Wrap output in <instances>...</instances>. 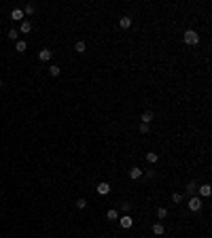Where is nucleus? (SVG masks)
I'll list each match as a JSON object with an SVG mask.
<instances>
[{"label":"nucleus","mask_w":212,"mask_h":238,"mask_svg":"<svg viewBox=\"0 0 212 238\" xmlns=\"http://www.w3.org/2000/svg\"><path fill=\"white\" fill-rule=\"evenodd\" d=\"M131 226H134V221H131V217H130V215L121 217V227H125V230H127V227H131Z\"/></svg>","instance_id":"39448f33"},{"label":"nucleus","mask_w":212,"mask_h":238,"mask_svg":"<svg viewBox=\"0 0 212 238\" xmlns=\"http://www.w3.org/2000/svg\"><path fill=\"white\" fill-rule=\"evenodd\" d=\"M182 38H185L187 45H197V43H200V34H197L195 30H187V32L182 34Z\"/></svg>","instance_id":"f257e3e1"},{"label":"nucleus","mask_w":212,"mask_h":238,"mask_svg":"<svg viewBox=\"0 0 212 238\" xmlns=\"http://www.w3.org/2000/svg\"><path fill=\"white\" fill-rule=\"evenodd\" d=\"M200 193H201V196H204V198H208V196H210V193H212L210 185H208V183H206V185H201V187H200Z\"/></svg>","instance_id":"0eeeda50"},{"label":"nucleus","mask_w":212,"mask_h":238,"mask_svg":"<svg viewBox=\"0 0 212 238\" xmlns=\"http://www.w3.org/2000/svg\"><path fill=\"white\" fill-rule=\"evenodd\" d=\"M74 49H76L79 53H83V51H85V43H83V40H79V43L74 45Z\"/></svg>","instance_id":"6ab92c4d"},{"label":"nucleus","mask_w":212,"mask_h":238,"mask_svg":"<svg viewBox=\"0 0 212 238\" xmlns=\"http://www.w3.org/2000/svg\"><path fill=\"white\" fill-rule=\"evenodd\" d=\"M164 232H165L164 223H155V226H153V234H157V236H161Z\"/></svg>","instance_id":"6e6552de"},{"label":"nucleus","mask_w":212,"mask_h":238,"mask_svg":"<svg viewBox=\"0 0 212 238\" xmlns=\"http://www.w3.org/2000/svg\"><path fill=\"white\" fill-rule=\"evenodd\" d=\"M119 26H121V28H130L131 19H130V17H121V19H119Z\"/></svg>","instance_id":"f8f14e48"},{"label":"nucleus","mask_w":212,"mask_h":238,"mask_svg":"<svg viewBox=\"0 0 212 238\" xmlns=\"http://www.w3.org/2000/svg\"><path fill=\"white\" fill-rule=\"evenodd\" d=\"M151 119H153V113H151V111L142 113V123H146V126H149V123H151Z\"/></svg>","instance_id":"9b49d317"},{"label":"nucleus","mask_w":212,"mask_h":238,"mask_svg":"<svg viewBox=\"0 0 212 238\" xmlns=\"http://www.w3.org/2000/svg\"><path fill=\"white\" fill-rule=\"evenodd\" d=\"M49 72H51L53 77H58V74H59L62 70H59V66H55V64H53V66H49Z\"/></svg>","instance_id":"f3484780"},{"label":"nucleus","mask_w":212,"mask_h":238,"mask_svg":"<svg viewBox=\"0 0 212 238\" xmlns=\"http://www.w3.org/2000/svg\"><path fill=\"white\" fill-rule=\"evenodd\" d=\"M130 177L131 178H140L142 177V170H140V168H131V170H130Z\"/></svg>","instance_id":"ddd939ff"},{"label":"nucleus","mask_w":212,"mask_h":238,"mask_svg":"<svg viewBox=\"0 0 212 238\" xmlns=\"http://www.w3.org/2000/svg\"><path fill=\"white\" fill-rule=\"evenodd\" d=\"M172 200H174L176 204H180V202H182V193H174V196H172Z\"/></svg>","instance_id":"5701e85b"},{"label":"nucleus","mask_w":212,"mask_h":238,"mask_svg":"<svg viewBox=\"0 0 212 238\" xmlns=\"http://www.w3.org/2000/svg\"><path fill=\"white\" fill-rule=\"evenodd\" d=\"M146 132H149V126H146V123H142V126H140V134H146Z\"/></svg>","instance_id":"b1692460"},{"label":"nucleus","mask_w":212,"mask_h":238,"mask_svg":"<svg viewBox=\"0 0 212 238\" xmlns=\"http://www.w3.org/2000/svg\"><path fill=\"white\" fill-rule=\"evenodd\" d=\"M108 191H110V185H108V183H98V193H100V196H106Z\"/></svg>","instance_id":"20e7f679"},{"label":"nucleus","mask_w":212,"mask_h":238,"mask_svg":"<svg viewBox=\"0 0 212 238\" xmlns=\"http://www.w3.org/2000/svg\"><path fill=\"white\" fill-rule=\"evenodd\" d=\"M85 206H87V202H85V200H76V208H79V211H83V208H85Z\"/></svg>","instance_id":"412c9836"},{"label":"nucleus","mask_w":212,"mask_h":238,"mask_svg":"<svg viewBox=\"0 0 212 238\" xmlns=\"http://www.w3.org/2000/svg\"><path fill=\"white\" fill-rule=\"evenodd\" d=\"M30 30H32V24H30V21H28V19H24V21H21V28H19V32H30Z\"/></svg>","instance_id":"1a4fd4ad"},{"label":"nucleus","mask_w":212,"mask_h":238,"mask_svg":"<svg viewBox=\"0 0 212 238\" xmlns=\"http://www.w3.org/2000/svg\"><path fill=\"white\" fill-rule=\"evenodd\" d=\"M9 38H11V40H17V38H19V30H15V28H13V30H9Z\"/></svg>","instance_id":"2eb2a0df"},{"label":"nucleus","mask_w":212,"mask_h":238,"mask_svg":"<svg viewBox=\"0 0 212 238\" xmlns=\"http://www.w3.org/2000/svg\"><path fill=\"white\" fill-rule=\"evenodd\" d=\"M34 11H36L34 7H32V4H28V7H25V9H24V15H32V13H34Z\"/></svg>","instance_id":"aec40b11"},{"label":"nucleus","mask_w":212,"mask_h":238,"mask_svg":"<svg viewBox=\"0 0 212 238\" xmlns=\"http://www.w3.org/2000/svg\"><path fill=\"white\" fill-rule=\"evenodd\" d=\"M106 217L113 219V221H117V219H119V211H117V208H110V211L106 213Z\"/></svg>","instance_id":"9d476101"},{"label":"nucleus","mask_w":212,"mask_h":238,"mask_svg":"<svg viewBox=\"0 0 212 238\" xmlns=\"http://www.w3.org/2000/svg\"><path fill=\"white\" fill-rule=\"evenodd\" d=\"M15 49H17V51H19V53H24L25 49H28V45H25L24 40H17V45H15Z\"/></svg>","instance_id":"4468645a"},{"label":"nucleus","mask_w":212,"mask_h":238,"mask_svg":"<svg viewBox=\"0 0 212 238\" xmlns=\"http://www.w3.org/2000/svg\"><path fill=\"white\" fill-rule=\"evenodd\" d=\"M157 217H159V219H165V217H168V211H165V208H157Z\"/></svg>","instance_id":"a211bd4d"},{"label":"nucleus","mask_w":212,"mask_h":238,"mask_svg":"<svg viewBox=\"0 0 212 238\" xmlns=\"http://www.w3.org/2000/svg\"><path fill=\"white\" fill-rule=\"evenodd\" d=\"M200 208H201V198L200 196H193V198L189 200V211L195 213V211H200Z\"/></svg>","instance_id":"f03ea898"},{"label":"nucleus","mask_w":212,"mask_h":238,"mask_svg":"<svg viewBox=\"0 0 212 238\" xmlns=\"http://www.w3.org/2000/svg\"><path fill=\"white\" fill-rule=\"evenodd\" d=\"M38 60H40V62H49V60H51V51H49V49H43V51L38 53Z\"/></svg>","instance_id":"423d86ee"},{"label":"nucleus","mask_w":212,"mask_h":238,"mask_svg":"<svg viewBox=\"0 0 212 238\" xmlns=\"http://www.w3.org/2000/svg\"><path fill=\"white\" fill-rule=\"evenodd\" d=\"M157 159H159V155H157V153H146V162H151V164H155Z\"/></svg>","instance_id":"dca6fc26"},{"label":"nucleus","mask_w":212,"mask_h":238,"mask_svg":"<svg viewBox=\"0 0 212 238\" xmlns=\"http://www.w3.org/2000/svg\"><path fill=\"white\" fill-rule=\"evenodd\" d=\"M195 189H197V185H195V183L191 181V183H189V185H187V191H189V193H193V191H195Z\"/></svg>","instance_id":"4be33fe9"},{"label":"nucleus","mask_w":212,"mask_h":238,"mask_svg":"<svg viewBox=\"0 0 212 238\" xmlns=\"http://www.w3.org/2000/svg\"><path fill=\"white\" fill-rule=\"evenodd\" d=\"M0 87H2V81H0Z\"/></svg>","instance_id":"393cba45"},{"label":"nucleus","mask_w":212,"mask_h":238,"mask_svg":"<svg viewBox=\"0 0 212 238\" xmlns=\"http://www.w3.org/2000/svg\"><path fill=\"white\" fill-rule=\"evenodd\" d=\"M11 19L13 21H24V11H21V9H13Z\"/></svg>","instance_id":"7ed1b4c3"}]
</instances>
